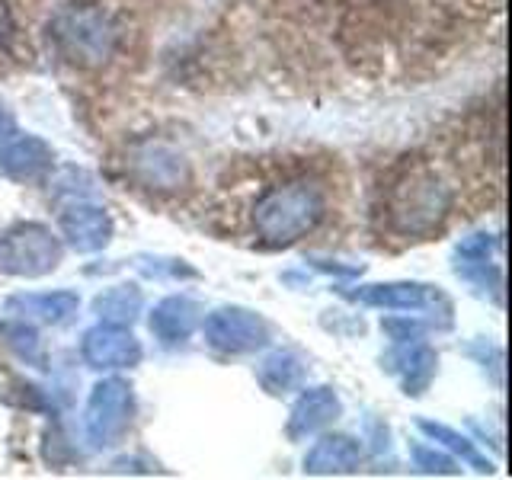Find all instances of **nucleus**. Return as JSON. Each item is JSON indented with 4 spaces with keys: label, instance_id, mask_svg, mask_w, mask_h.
Segmentation results:
<instances>
[{
    "label": "nucleus",
    "instance_id": "1",
    "mask_svg": "<svg viewBox=\"0 0 512 480\" xmlns=\"http://www.w3.org/2000/svg\"><path fill=\"white\" fill-rule=\"evenodd\" d=\"M263 231L276 240H292V234L311 228V221L317 215V202L311 192L304 189H288L276 192L263 208H260Z\"/></svg>",
    "mask_w": 512,
    "mask_h": 480
},
{
    "label": "nucleus",
    "instance_id": "2",
    "mask_svg": "<svg viewBox=\"0 0 512 480\" xmlns=\"http://www.w3.org/2000/svg\"><path fill=\"white\" fill-rule=\"evenodd\" d=\"M87 352L93 362H103V365H125L138 356V346L132 343V336H125L119 330H100L90 336Z\"/></svg>",
    "mask_w": 512,
    "mask_h": 480
},
{
    "label": "nucleus",
    "instance_id": "3",
    "mask_svg": "<svg viewBox=\"0 0 512 480\" xmlns=\"http://www.w3.org/2000/svg\"><path fill=\"white\" fill-rule=\"evenodd\" d=\"M7 36V10H4V0H0V39Z\"/></svg>",
    "mask_w": 512,
    "mask_h": 480
}]
</instances>
